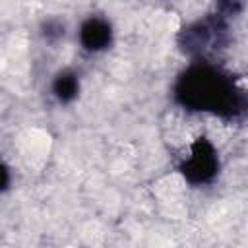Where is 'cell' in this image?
Returning a JSON list of instances; mask_svg holds the SVG:
<instances>
[{
  "label": "cell",
  "instance_id": "6da1fadb",
  "mask_svg": "<svg viewBox=\"0 0 248 248\" xmlns=\"http://www.w3.org/2000/svg\"><path fill=\"white\" fill-rule=\"evenodd\" d=\"M178 101L194 110L234 114L242 110V93L232 79L211 66H192L176 85Z\"/></svg>",
  "mask_w": 248,
  "mask_h": 248
},
{
  "label": "cell",
  "instance_id": "7a4b0ae2",
  "mask_svg": "<svg viewBox=\"0 0 248 248\" xmlns=\"http://www.w3.org/2000/svg\"><path fill=\"white\" fill-rule=\"evenodd\" d=\"M217 155L211 143L205 140H198L190 151V157L182 165V172L190 182H207L217 172Z\"/></svg>",
  "mask_w": 248,
  "mask_h": 248
},
{
  "label": "cell",
  "instance_id": "3957f363",
  "mask_svg": "<svg viewBox=\"0 0 248 248\" xmlns=\"http://www.w3.org/2000/svg\"><path fill=\"white\" fill-rule=\"evenodd\" d=\"M79 39L87 50H101L110 43V25L105 19L91 17L81 25Z\"/></svg>",
  "mask_w": 248,
  "mask_h": 248
},
{
  "label": "cell",
  "instance_id": "277c9868",
  "mask_svg": "<svg viewBox=\"0 0 248 248\" xmlns=\"http://www.w3.org/2000/svg\"><path fill=\"white\" fill-rule=\"evenodd\" d=\"M78 87H79V85H78L76 76H74V74H68V72L60 74V76L54 79V85H52L54 95H56L62 103L72 101V99L78 95Z\"/></svg>",
  "mask_w": 248,
  "mask_h": 248
},
{
  "label": "cell",
  "instance_id": "5b68a950",
  "mask_svg": "<svg viewBox=\"0 0 248 248\" xmlns=\"http://www.w3.org/2000/svg\"><path fill=\"white\" fill-rule=\"evenodd\" d=\"M8 182H10V174H8L6 167L0 165V190H4V188L8 186Z\"/></svg>",
  "mask_w": 248,
  "mask_h": 248
}]
</instances>
